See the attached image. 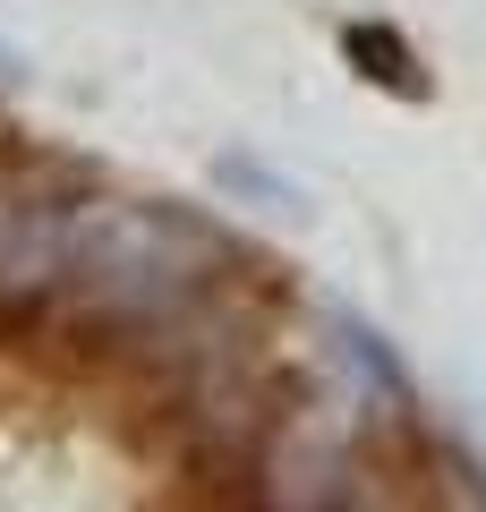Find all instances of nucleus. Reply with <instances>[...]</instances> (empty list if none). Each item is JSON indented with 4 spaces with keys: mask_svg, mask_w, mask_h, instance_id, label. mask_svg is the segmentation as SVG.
Masks as SVG:
<instances>
[{
    "mask_svg": "<svg viewBox=\"0 0 486 512\" xmlns=\"http://www.w3.org/2000/svg\"><path fill=\"white\" fill-rule=\"evenodd\" d=\"M342 52H350V69H359L367 86L401 94V103H427V77H418V52L393 35V26H342Z\"/></svg>",
    "mask_w": 486,
    "mask_h": 512,
    "instance_id": "nucleus-1",
    "label": "nucleus"
}]
</instances>
